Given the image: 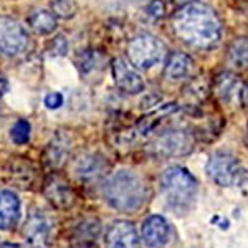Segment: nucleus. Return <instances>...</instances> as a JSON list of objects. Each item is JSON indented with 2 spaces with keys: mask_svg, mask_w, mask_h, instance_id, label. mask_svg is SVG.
I'll list each match as a JSON object with an SVG mask.
<instances>
[{
  "mask_svg": "<svg viewBox=\"0 0 248 248\" xmlns=\"http://www.w3.org/2000/svg\"><path fill=\"white\" fill-rule=\"evenodd\" d=\"M170 25L175 37L197 50L214 48L222 37V23L217 14L201 2L181 7L172 17Z\"/></svg>",
  "mask_w": 248,
  "mask_h": 248,
  "instance_id": "1",
  "label": "nucleus"
},
{
  "mask_svg": "<svg viewBox=\"0 0 248 248\" xmlns=\"http://www.w3.org/2000/svg\"><path fill=\"white\" fill-rule=\"evenodd\" d=\"M103 197L114 210L133 214L147 202L149 189L138 172L123 169L106 179L103 186Z\"/></svg>",
  "mask_w": 248,
  "mask_h": 248,
  "instance_id": "2",
  "label": "nucleus"
},
{
  "mask_svg": "<svg viewBox=\"0 0 248 248\" xmlns=\"http://www.w3.org/2000/svg\"><path fill=\"white\" fill-rule=\"evenodd\" d=\"M161 192L170 210L184 214L190 210L197 199L199 182L189 169L182 166H172L161 175Z\"/></svg>",
  "mask_w": 248,
  "mask_h": 248,
  "instance_id": "3",
  "label": "nucleus"
},
{
  "mask_svg": "<svg viewBox=\"0 0 248 248\" xmlns=\"http://www.w3.org/2000/svg\"><path fill=\"white\" fill-rule=\"evenodd\" d=\"M205 172L212 182L220 187L242 186L248 179V170L235 155L227 153H217L210 155L205 166Z\"/></svg>",
  "mask_w": 248,
  "mask_h": 248,
  "instance_id": "4",
  "label": "nucleus"
},
{
  "mask_svg": "<svg viewBox=\"0 0 248 248\" xmlns=\"http://www.w3.org/2000/svg\"><path fill=\"white\" fill-rule=\"evenodd\" d=\"M166 53V46L157 37L151 33H139L127 43L129 63L139 70H149L159 63Z\"/></svg>",
  "mask_w": 248,
  "mask_h": 248,
  "instance_id": "5",
  "label": "nucleus"
},
{
  "mask_svg": "<svg viewBox=\"0 0 248 248\" xmlns=\"http://www.w3.org/2000/svg\"><path fill=\"white\" fill-rule=\"evenodd\" d=\"M30 50V35L18 20L0 15V51L5 57H20Z\"/></svg>",
  "mask_w": 248,
  "mask_h": 248,
  "instance_id": "6",
  "label": "nucleus"
},
{
  "mask_svg": "<svg viewBox=\"0 0 248 248\" xmlns=\"http://www.w3.org/2000/svg\"><path fill=\"white\" fill-rule=\"evenodd\" d=\"M151 149L161 157H181L194 149V138L184 129H170L159 134L151 144Z\"/></svg>",
  "mask_w": 248,
  "mask_h": 248,
  "instance_id": "7",
  "label": "nucleus"
},
{
  "mask_svg": "<svg viewBox=\"0 0 248 248\" xmlns=\"http://www.w3.org/2000/svg\"><path fill=\"white\" fill-rule=\"evenodd\" d=\"M111 70H113V78L118 86L126 94H138L144 90L142 77L138 73V70L126 62L124 58H114L111 63Z\"/></svg>",
  "mask_w": 248,
  "mask_h": 248,
  "instance_id": "8",
  "label": "nucleus"
},
{
  "mask_svg": "<svg viewBox=\"0 0 248 248\" xmlns=\"http://www.w3.org/2000/svg\"><path fill=\"white\" fill-rule=\"evenodd\" d=\"M141 238L149 248H162L170 240V225L162 215H149L141 225Z\"/></svg>",
  "mask_w": 248,
  "mask_h": 248,
  "instance_id": "9",
  "label": "nucleus"
},
{
  "mask_svg": "<svg viewBox=\"0 0 248 248\" xmlns=\"http://www.w3.org/2000/svg\"><path fill=\"white\" fill-rule=\"evenodd\" d=\"M51 230H53V222L43 212H35L31 214L25 223V238L33 248H46L50 243Z\"/></svg>",
  "mask_w": 248,
  "mask_h": 248,
  "instance_id": "10",
  "label": "nucleus"
},
{
  "mask_svg": "<svg viewBox=\"0 0 248 248\" xmlns=\"http://www.w3.org/2000/svg\"><path fill=\"white\" fill-rule=\"evenodd\" d=\"M106 248H139V235L136 227L127 220H116L106 230Z\"/></svg>",
  "mask_w": 248,
  "mask_h": 248,
  "instance_id": "11",
  "label": "nucleus"
},
{
  "mask_svg": "<svg viewBox=\"0 0 248 248\" xmlns=\"http://www.w3.org/2000/svg\"><path fill=\"white\" fill-rule=\"evenodd\" d=\"M43 195L57 209H70L75 203V192L62 175L53 174L43 184Z\"/></svg>",
  "mask_w": 248,
  "mask_h": 248,
  "instance_id": "12",
  "label": "nucleus"
},
{
  "mask_svg": "<svg viewBox=\"0 0 248 248\" xmlns=\"http://www.w3.org/2000/svg\"><path fill=\"white\" fill-rule=\"evenodd\" d=\"M212 91L223 105L225 103L230 105V103L243 98V86L240 83V78L230 71H222L215 77L214 83H212Z\"/></svg>",
  "mask_w": 248,
  "mask_h": 248,
  "instance_id": "13",
  "label": "nucleus"
},
{
  "mask_svg": "<svg viewBox=\"0 0 248 248\" xmlns=\"http://www.w3.org/2000/svg\"><path fill=\"white\" fill-rule=\"evenodd\" d=\"M101 235V223L98 218H83L71 229V248H93Z\"/></svg>",
  "mask_w": 248,
  "mask_h": 248,
  "instance_id": "14",
  "label": "nucleus"
},
{
  "mask_svg": "<svg viewBox=\"0 0 248 248\" xmlns=\"http://www.w3.org/2000/svg\"><path fill=\"white\" fill-rule=\"evenodd\" d=\"M106 167H108V164L103 155H99L96 153H88L77 159V162H75V166H73V172L78 181L91 182V181H96L98 177H101L103 172L106 170Z\"/></svg>",
  "mask_w": 248,
  "mask_h": 248,
  "instance_id": "15",
  "label": "nucleus"
},
{
  "mask_svg": "<svg viewBox=\"0 0 248 248\" xmlns=\"http://www.w3.org/2000/svg\"><path fill=\"white\" fill-rule=\"evenodd\" d=\"M22 205L14 190H0V230H12L17 227Z\"/></svg>",
  "mask_w": 248,
  "mask_h": 248,
  "instance_id": "16",
  "label": "nucleus"
},
{
  "mask_svg": "<svg viewBox=\"0 0 248 248\" xmlns=\"http://www.w3.org/2000/svg\"><path fill=\"white\" fill-rule=\"evenodd\" d=\"M71 144L73 142H71L70 136L62 133V131L57 133L45 149V162L50 167H55V169L62 167L71 155V149H73Z\"/></svg>",
  "mask_w": 248,
  "mask_h": 248,
  "instance_id": "17",
  "label": "nucleus"
},
{
  "mask_svg": "<svg viewBox=\"0 0 248 248\" xmlns=\"http://www.w3.org/2000/svg\"><path fill=\"white\" fill-rule=\"evenodd\" d=\"M192 70H194V62L187 53L182 51H175L167 60L166 66H164V77L167 81H181L190 77Z\"/></svg>",
  "mask_w": 248,
  "mask_h": 248,
  "instance_id": "18",
  "label": "nucleus"
},
{
  "mask_svg": "<svg viewBox=\"0 0 248 248\" xmlns=\"http://www.w3.org/2000/svg\"><path fill=\"white\" fill-rule=\"evenodd\" d=\"M30 29L38 35H50L57 29V17L51 14V10L37 9L29 15Z\"/></svg>",
  "mask_w": 248,
  "mask_h": 248,
  "instance_id": "19",
  "label": "nucleus"
},
{
  "mask_svg": "<svg viewBox=\"0 0 248 248\" xmlns=\"http://www.w3.org/2000/svg\"><path fill=\"white\" fill-rule=\"evenodd\" d=\"M227 60L233 68L238 70H247L248 68V37L235 38L230 43L229 51H227Z\"/></svg>",
  "mask_w": 248,
  "mask_h": 248,
  "instance_id": "20",
  "label": "nucleus"
},
{
  "mask_svg": "<svg viewBox=\"0 0 248 248\" xmlns=\"http://www.w3.org/2000/svg\"><path fill=\"white\" fill-rule=\"evenodd\" d=\"M209 90H210V85L205 78H195L184 88L182 98L187 105H194V106L201 105L203 99L207 98V94H209Z\"/></svg>",
  "mask_w": 248,
  "mask_h": 248,
  "instance_id": "21",
  "label": "nucleus"
},
{
  "mask_svg": "<svg viewBox=\"0 0 248 248\" xmlns=\"http://www.w3.org/2000/svg\"><path fill=\"white\" fill-rule=\"evenodd\" d=\"M78 70L83 77H91L101 70V55L96 50H85L78 57Z\"/></svg>",
  "mask_w": 248,
  "mask_h": 248,
  "instance_id": "22",
  "label": "nucleus"
},
{
  "mask_svg": "<svg viewBox=\"0 0 248 248\" xmlns=\"http://www.w3.org/2000/svg\"><path fill=\"white\" fill-rule=\"evenodd\" d=\"M51 14L57 18H73L78 12V5L75 0H51Z\"/></svg>",
  "mask_w": 248,
  "mask_h": 248,
  "instance_id": "23",
  "label": "nucleus"
},
{
  "mask_svg": "<svg viewBox=\"0 0 248 248\" xmlns=\"http://www.w3.org/2000/svg\"><path fill=\"white\" fill-rule=\"evenodd\" d=\"M30 131H31L30 123L27 121V119H18L10 129L12 141L15 144H18V146H23V144H27L30 141Z\"/></svg>",
  "mask_w": 248,
  "mask_h": 248,
  "instance_id": "24",
  "label": "nucleus"
},
{
  "mask_svg": "<svg viewBox=\"0 0 248 248\" xmlns=\"http://www.w3.org/2000/svg\"><path fill=\"white\" fill-rule=\"evenodd\" d=\"M68 51V40L65 35H57L50 43V53L53 57H63Z\"/></svg>",
  "mask_w": 248,
  "mask_h": 248,
  "instance_id": "25",
  "label": "nucleus"
},
{
  "mask_svg": "<svg viewBox=\"0 0 248 248\" xmlns=\"http://www.w3.org/2000/svg\"><path fill=\"white\" fill-rule=\"evenodd\" d=\"M164 12H166V5H164L162 0H153V2H149V5H147V15H149L151 18H161L164 15Z\"/></svg>",
  "mask_w": 248,
  "mask_h": 248,
  "instance_id": "26",
  "label": "nucleus"
},
{
  "mask_svg": "<svg viewBox=\"0 0 248 248\" xmlns=\"http://www.w3.org/2000/svg\"><path fill=\"white\" fill-rule=\"evenodd\" d=\"M63 101H65V98H63V94L58 93V91L45 96V106L48 109H58L60 106H63Z\"/></svg>",
  "mask_w": 248,
  "mask_h": 248,
  "instance_id": "27",
  "label": "nucleus"
},
{
  "mask_svg": "<svg viewBox=\"0 0 248 248\" xmlns=\"http://www.w3.org/2000/svg\"><path fill=\"white\" fill-rule=\"evenodd\" d=\"M7 90H9V83L3 77H0V98L3 96V93H7Z\"/></svg>",
  "mask_w": 248,
  "mask_h": 248,
  "instance_id": "28",
  "label": "nucleus"
},
{
  "mask_svg": "<svg viewBox=\"0 0 248 248\" xmlns=\"http://www.w3.org/2000/svg\"><path fill=\"white\" fill-rule=\"evenodd\" d=\"M170 3H174L175 7H184V5H189V3H192V2H195V0H169Z\"/></svg>",
  "mask_w": 248,
  "mask_h": 248,
  "instance_id": "29",
  "label": "nucleus"
},
{
  "mask_svg": "<svg viewBox=\"0 0 248 248\" xmlns=\"http://www.w3.org/2000/svg\"><path fill=\"white\" fill-rule=\"evenodd\" d=\"M0 248H27L23 245H18V243H2Z\"/></svg>",
  "mask_w": 248,
  "mask_h": 248,
  "instance_id": "30",
  "label": "nucleus"
},
{
  "mask_svg": "<svg viewBox=\"0 0 248 248\" xmlns=\"http://www.w3.org/2000/svg\"><path fill=\"white\" fill-rule=\"evenodd\" d=\"M245 146H247V149H248V127H247V133H245Z\"/></svg>",
  "mask_w": 248,
  "mask_h": 248,
  "instance_id": "31",
  "label": "nucleus"
},
{
  "mask_svg": "<svg viewBox=\"0 0 248 248\" xmlns=\"http://www.w3.org/2000/svg\"><path fill=\"white\" fill-rule=\"evenodd\" d=\"M127 2H141V0H127Z\"/></svg>",
  "mask_w": 248,
  "mask_h": 248,
  "instance_id": "32",
  "label": "nucleus"
}]
</instances>
